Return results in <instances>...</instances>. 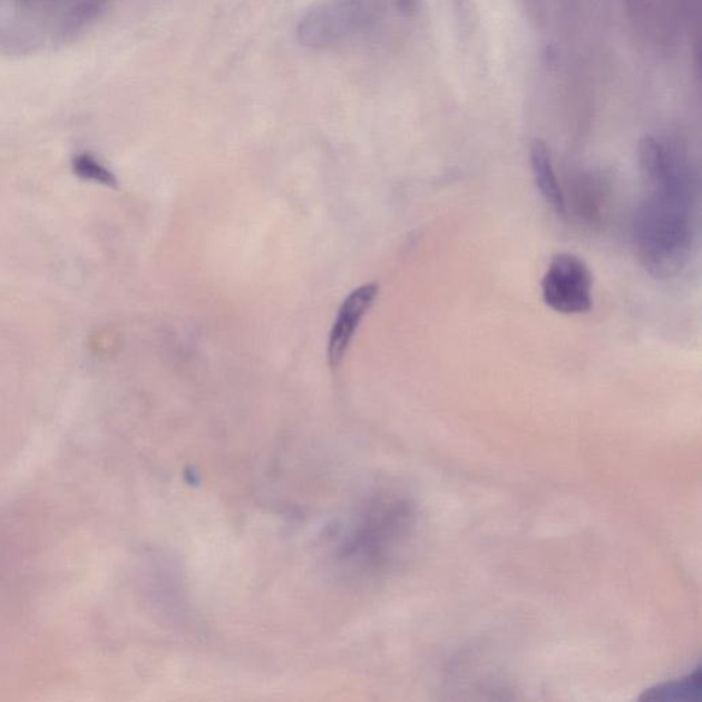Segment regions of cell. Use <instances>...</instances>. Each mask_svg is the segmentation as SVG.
I'll return each instance as SVG.
<instances>
[{
	"mask_svg": "<svg viewBox=\"0 0 702 702\" xmlns=\"http://www.w3.org/2000/svg\"><path fill=\"white\" fill-rule=\"evenodd\" d=\"M700 665L694 671L683 675L680 680L670 681L645 692L646 700L683 701L699 699Z\"/></svg>",
	"mask_w": 702,
	"mask_h": 702,
	"instance_id": "7",
	"label": "cell"
},
{
	"mask_svg": "<svg viewBox=\"0 0 702 702\" xmlns=\"http://www.w3.org/2000/svg\"><path fill=\"white\" fill-rule=\"evenodd\" d=\"M413 526V510L402 499L373 504L344 537L339 560L353 567L359 564L362 569L378 568L403 545Z\"/></svg>",
	"mask_w": 702,
	"mask_h": 702,
	"instance_id": "2",
	"label": "cell"
},
{
	"mask_svg": "<svg viewBox=\"0 0 702 702\" xmlns=\"http://www.w3.org/2000/svg\"><path fill=\"white\" fill-rule=\"evenodd\" d=\"M379 294V285L369 283L361 285L343 301L339 309L334 326H332L329 343V361L332 368L341 364L344 353L349 348L351 339L354 337L357 326L362 318L373 305Z\"/></svg>",
	"mask_w": 702,
	"mask_h": 702,
	"instance_id": "5",
	"label": "cell"
},
{
	"mask_svg": "<svg viewBox=\"0 0 702 702\" xmlns=\"http://www.w3.org/2000/svg\"><path fill=\"white\" fill-rule=\"evenodd\" d=\"M540 290L545 305L557 313L583 314L593 308L592 271L578 255H553Z\"/></svg>",
	"mask_w": 702,
	"mask_h": 702,
	"instance_id": "4",
	"label": "cell"
},
{
	"mask_svg": "<svg viewBox=\"0 0 702 702\" xmlns=\"http://www.w3.org/2000/svg\"><path fill=\"white\" fill-rule=\"evenodd\" d=\"M645 192L634 218L642 266L653 277H675L693 248L694 176L688 154L675 143L645 136L638 147Z\"/></svg>",
	"mask_w": 702,
	"mask_h": 702,
	"instance_id": "1",
	"label": "cell"
},
{
	"mask_svg": "<svg viewBox=\"0 0 702 702\" xmlns=\"http://www.w3.org/2000/svg\"><path fill=\"white\" fill-rule=\"evenodd\" d=\"M380 13L382 0H326L301 18L296 38L308 49H335L371 31Z\"/></svg>",
	"mask_w": 702,
	"mask_h": 702,
	"instance_id": "3",
	"label": "cell"
},
{
	"mask_svg": "<svg viewBox=\"0 0 702 702\" xmlns=\"http://www.w3.org/2000/svg\"><path fill=\"white\" fill-rule=\"evenodd\" d=\"M529 160H532L534 181L540 195L544 196L553 211L565 216L567 214V201H565L560 182H558L555 168H553L550 153L544 142L533 143Z\"/></svg>",
	"mask_w": 702,
	"mask_h": 702,
	"instance_id": "6",
	"label": "cell"
},
{
	"mask_svg": "<svg viewBox=\"0 0 702 702\" xmlns=\"http://www.w3.org/2000/svg\"><path fill=\"white\" fill-rule=\"evenodd\" d=\"M76 174L86 181L106 184V186H115L116 178L105 166L100 165L89 156H79L75 159Z\"/></svg>",
	"mask_w": 702,
	"mask_h": 702,
	"instance_id": "8",
	"label": "cell"
}]
</instances>
